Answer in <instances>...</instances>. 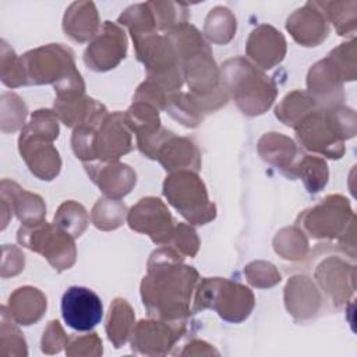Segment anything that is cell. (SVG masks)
I'll return each mask as SVG.
<instances>
[{
	"instance_id": "obj_1",
	"label": "cell",
	"mask_w": 357,
	"mask_h": 357,
	"mask_svg": "<svg viewBox=\"0 0 357 357\" xmlns=\"http://www.w3.org/2000/svg\"><path fill=\"white\" fill-rule=\"evenodd\" d=\"M176 257L173 250L162 248L149 259L148 276L142 280L141 293L151 315L178 319L188 312L198 273L191 266L178 265Z\"/></svg>"
},
{
	"instance_id": "obj_2",
	"label": "cell",
	"mask_w": 357,
	"mask_h": 357,
	"mask_svg": "<svg viewBox=\"0 0 357 357\" xmlns=\"http://www.w3.org/2000/svg\"><path fill=\"white\" fill-rule=\"evenodd\" d=\"M223 84L238 107L251 116L264 113L275 99V85L243 59L229 60L223 67Z\"/></svg>"
},
{
	"instance_id": "obj_3",
	"label": "cell",
	"mask_w": 357,
	"mask_h": 357,
	"mask_svg": "<svg viewBox=\"0 0 357 357\" xmlns=\"http://www.w3.org/2000/svg\"><path fill=\"white\" fill-rule=\"evenodd\" d=\"M213 308L222 318L238 322L247 318L254 307V296L243 284L226 279H205L199 284L195 308Z\"/></svg>"
},
{
	"instance_id": "obj_4",
	"label": "cell",
	"mask_w": 357,
	"mask_h": 357,
	"mask_svg": "<svg viewBox=\"0 0 357 357\" xmlns=\"http://www.w3.org/2000/svg\"><path fill=\"white\" fill-rule=\"evenodd\" d=\"M21 60L26 84L54 82V86L59 88L81 77L75 70L71 50L61 45H47L31 50Z\"/></svg>"
},
{
	"instance_id": "obj_5",
	"label": "cell",
	"mask_w": 357,
	"mask_h": 357,
	"mask_svg": "<svg viewBox=\"0 0 357 357\" xmlns=\"http://www.w3.org/2000/svg\"><path fill=\"white\" fill-rule=\"evenodd\" d=\"M163 192L178 212L195 225H204L215 218V205L209 202L199 177L191 172H177L163 184Z\"/></svg>"
},
{
	"instance_id": "obj_6",
	"label": "cell",
	"mask_w": 357,
	"mask_h": 357,
	"mask_svg": "<svg viewBox=\"0 0 357 357\" xmlns=\"http://www.w3.org/2000/svg\"><path fill=\"white\" fill-rule=\"evenodd\" d=\"M20 244L40 252L57 271L68 269L75 259L73 237L59 226L53 227L47 222L38 220L24 223L18 230Z\"/></svg>"
},
{
	"instance_id": "obj_7",
	"label": "cell",
	"mask_w": 357,
	"mask_h": 357,
	"mask_svg": "<svg viewBox=\"0 0 357 357\" xmlns=\"http://www.w3.org/2000/svg\"><path fill=\"white\" fill-rule=\"evenodd\" d=\"M297 137L300 142L310 151L321 152L329 158H339L342 152V139L339 124L333 121L331 114L324 112H312L305 116L297 126Z\"/></svg>"
},
{
	"instance_id": "obj_8",
	"label": "cell",
	"mask_w": 357,
	"mask_h": 357,
	"mask_svg": "<svg viewBox=\"0 0 357 357\" xmlns=\"http://www.w3.org/2000/svg\"><path fill=\"white\" fill-rule=\"evenodd\" d=\"M61 315L70 328L78 332L91 331L102 319V300L91 289L71 286L63 294Z\"/></svg>"
},
{
	"instance_id": "obj_9",
	"label": "cell",
	"mask_w": 357,
	"mask_h": 357,
	"mask_svg": "<svg viewBox=\"0 0 357 357\" xmlns=\"http://www.w3.org/2000/svg\"><path fill=\"white\" fill-rule=\"evenodd\" d=\"M131 229L146 233L155 243L167 244L174 229L172 216L158 198H144L128 213Z\"/></svg>"
},
{
	"instance_id": "obj_10",
	"label": "cell",
	"mask_w": 357,
	"mask_h": 357,
	"mask_svg": "<svg viewBox=\"0 0 357 357\" xmlns=\"http://www.w3.org/2000/svg\"><path fill=\"white\" fill-rule=\"evenodd\" d=\"M127 50V40L124 32L113 22L106 21L102 33L86 47L85 63L92 70L106 71L113 68Z\"/></svg>"
},
{
	"instance_id": "obj_11",
	"label": "cell",
	"mask_w": 357,
	"mask_h": 357,
	"mask_svg": "<svg viewBox=\"0 0 357 357\" xmlns=\"http://www.w3.org/2000/svg\"><path fill=\"white\" fill-rule=\"evenodd\" d=\"M121 113L107 114L96 128V158L112 162L131 149V137Z\"/></svg>"
},
{
	"instance_id": "obj_12",
	"label": "cell",
	"mask_w": 357,
	"mask_h": 357,
	"mask_svg": "<svg viewBox=\"0 0 357 357\" xmlns=\"http://www.w3.org/2000/svg\"><path fill=\"white\" fill-rule=\"evenodd\" d=\"M151 158H158L166 170L199 169V153L195 145L187 138L174 137L167 130H163L156 141Z\"/></svg>"
},
{
	"instance_id": "obj_13",
	"label": "cell",
	"mask_w": 357,
	"mask_h": 357,
	"mask_svg": "<svg viewBox=\"0 0 357 357\" xmlns=\"http://www.w3.org/2000/svg\"><path fill=\"white\" fill-rule=\"evenodd\" d=\"M184 329H177L167 322L141 321L132 328V350L146 354H160L169 351Z\"/></svg>"
},
{
	"instance_id": "obj_14",
	"label": "cell",
	"mask_w": 357,
	"mask_h": 357,
	"mask_svg": "<svg viewBox=\"0 0 357 357\" xmlns=\"http://www.w3.org/2000/svg\"><path fill=\"white\" fill-rule=\"evenodd\" d=\"M20 152L31 172L42 180H52L60 170L59 152L49 141L20 138Z\"/></svg>"
},
{
	"instance_id": "obj_15",
	"label": "cell",
	"mask_w": 357,
	"mask_h": 357,
	"mask_svg": "<svg viewBox=\"0 0 357 357\" xmlns=\"http://www.w3.org/2000/svg\"><path fill=\"white\" fill-rule=\"evenodd\" d=\"M284 39L275 28L261 25L254 29L247 45L248 54L264 68H271L284 56Z\"/></svg>"
},
{
	"instance_id": "obj_16",
	"label": "cell",
	"mask_w": 357,
	"mask_h": 357,
	"mask_svg": "<svg viewBox=\"0 0 357 357\" xmlns=\"http://www.w3.org/2000/svg\"><path fill=\"white\" fill-rule=\"evenodd\" d=\"M287 29L297 42L305 46H315L328 33V26L319 10L310 8L308 4L289 17Z\"/></svg>"
},
{
	"instance_id": "obj_17",
	"label": "cell",
	"mask_w": 357,
	"mask_h": 357,
	"mask_svg": "<svg viewBox=\"0 0 357 357\" xmlns=\"http://www.w3.org/2000/svg\"><path fill=\"white\" fill-rule=\"evenodd\" d=\"M46 310V297L35 287L17 289L8 298L10 318L20 325L36 322Z\"/></svg>"
},
{
	"instance_id": "obj_18",
	"label": "cell",
	"mask_w": 357,
	"mask_h": 357,
	"mask_svg": "<svg viewBox=\"0 0 357 357\" xmlns=\"http://www.w3.org/2000/svg\"><path fill=\"white\" fill-rule=\"evenodd\" d=\"M85 166L92 180L110 198H120L126 195L127 192H130V188L134 185V183L116 178L131 172V169L127 165L102 162L98 165H85Z\"/></svg>"
},
{
	"instance_id": "obj_19",
	"label": "cell",
	"mask_w": 357,
	"mask_h": 357,
	"mask_svg": "<svg viewBox=\"0 0 357 357\" xmlns=\"http://www.w3.org/2000/svg\"><path fill=\"white\" fill-rule=\"evenodd\" d=\"M4 181L7 183V185L1 181V195L10 197V204H13V209L17 213L18 219L24 223L42 220L46 211L42 198L24 191L15 183H11L8 180Z\"/></svg>"
},
{
	"instance_id": "obj_20",
	"label": "cell",
	"mask_w": 357,
	"mask_h": 357,
	"mask_svg": "<svg viewBox=\"0 0 357 357\" xmlns=\"http://www.w3.org/2000/svg\"><path fill=\"white\" fill-rule=\"evenodd\" d=\"M134 322V312L128 303L123 298H116L109 310L107 318V336L114 343L116 347H120L126 343L130 336V331Z\"/></svg>"
},
{
	"instance_id": "obj_21",
	"label": "cell",
	"mask_w": 357,
	"mask_h": 357,
	"mask_svg": "<svg viewBox=\"0 0 357 357\" xmlns=\"http://www.w3.org/2000/svg\"><path fill=\"white\" fill-rule=\"evenodd\" d=\"M68 10H71L77 18H79V24L64 29L67 35L78 42H84L96 35L99 24L93 3H74Z\"/></svg>"
},
{
	"instance_id": "obj_22",
	"label": "cell",
	"mask_w": 357,
	"mask_h": 357,
	"mask_svg": "<svg viewBox=\"0 0 357 357\" xmlns=\"http://www.w3.org/2000/svg\"><path fill=\"white\" fill-rule=\"evenodd\" d=\"M59 124L56 116L50 110H36L31 121L22 128L20 138H32L42 141H53L57 138Z\"/></svg>"
},
{
	"instance_id": "obj_23",
	"label": "cell",
	"mask_w": 357,
	"mask_h": 357,
	"mask_svg": "<svg viewBox=\"0 0 357 357\" xmlns=\"http://www.w3.org/2000/svg\"><path fill=\"white\" fill-rule=\"evenodd\" d=\"M54 223L71 237H77L85 230L88 216L79 204L66 202L59 208V212L54 216Z\"/></svg>"
},
{
	"instance_id": "obj_24",
	"label": "cell",
	"mask_w": 357,
	"mask_h": 357,
	"mask_svg": "<svg viewBox=\"0 0 357 357\" xmlns=\"http://www.w3.org/2000/svg\"><path fill=\"white\" fill-rule=\"evenodd\" d=\"M1 81L10 88L26 84L22 60L15 56L4 40L1 42Z\"/></svg>"
},
{
	"instance_id": "obj_25",
	"label": "cell",
	"mask_w": 357,
	"mask_h": 357,
	"mask_svg": "<svg viewBox=\"0 0 357 357\" xmlns=\"http://www.w3.org/2000/svg\"><path fill=\"white\" fill-rule=\"evenodd\" d=\"M169 243H173V245H176L180 252L187 255H194L198 248V238L195 236V231L185 225H178L174 229Z\"/></svg>"
}]
</instances>
